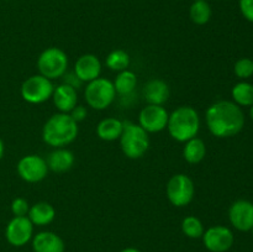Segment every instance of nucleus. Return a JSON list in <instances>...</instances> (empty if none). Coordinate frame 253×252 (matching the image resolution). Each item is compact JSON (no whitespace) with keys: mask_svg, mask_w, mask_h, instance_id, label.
<instances>
[{"mask_svg":"<svg viewBox=\"0 0 253 252\" xmlns=\"http://www.w3.org/2000/svg\"><path fill=\"white\" fill-rule=\"evenodd\" d=\"M205 121L212 135L226 138L237 135L244 128L245 115L241 108L234 101L220 100L208 108Z\"/></svg>","mask_w":253,"mask_h":252,"instance_id":"nucleus-1","label":"nucleus"},{"mask_svg":"<svg viewBox=\"0 0 253 252\" xmlns=\"http://www.w3.org/2000/svg\"><path fill=\"white\" fill-rule=\"evenodd\" d=\"M78 132V123L69 114L58 113L46 121L42 128V138L48 146L59 148L73 142Z\"/></svg>","mask_w":253,"mask_h":252,"instance_id":"nucleus-2","label":"nucleus"},{"mask_svg":"<svg viewBox=\"0 0 253 252\" xmlns=\"http://www.w3.org/2000/svg\"><path fill=\"white\" fill-rule=\"evenodd\" d=\"M167 128L172 138L187 142L195 137L200 130V116L193 106L183 105L175 109L168 118Z\"/></svg>","mask_w":253,"mask_h":252,"instance_id":"nucleus-3","label":"nucleus"},{"mask_svg":"<svg viewBox=\"0 0 253 252\" xmlns=\"http://www.w3.org/2000/svg\"><path fill=\"white\" fill-rule=\"evenodd\" d=\"M119 140L124 155L131 160L141 158L150 147L147 131L143 130L138 124L131 121H124V130Z\"/></svg>","mask_w":253,"mask_h":252,"instance_id":"nucleus-4","label":"nucleus"},{"mask_svg":"<svg viewBox=\"0 0 253 252\" xmlns=\"http://www.w3.org/2000/svg\"><path fill=\"white\" fill-rule=\"evenodd\" d=\"M37 68L49 81L62 78L68 69V56L58 47H48L37 58Z\"/></svg>","mask_w":253,"mask_h":252,"instance_id":"nucleus-5","label":"nucleus"},{"mask_svg":"<svg viewBox=\"0 0 253 252\" xmlns=\"http://www.w3.org/2000/svg\"><path fill=\"white\" fill-rule=\"evenodd\" d=\"M85 101L95 110H104L114 103L116 96L113 82L106 78H96L89 82L84 90Z\"/></svg>","mask_w":253,"mask_h":252,"instance_id":"nucleus-6","label":"nucleus"},{"mask_svg":"<svg viewBox=\"0 0 253 252\" xmlns=\"http://www.w3.org/2000/svg\"><path fill=\"white\" fill-rule=\"evenodd\" d=\"M166 194L172 205L177 208L185 207L194 199V182L189 175L183 173L172 175L166 187Z\"/></svg>","mask_w":253,"mask_h":252,"instance_id":"nucleus-7","label":"nucleus"},{"mask_svg":"<svg viewBox=\"0 0 253 252\" xmlns=\"http://www.w3.org/2000/svg\"><path fill=\"white\" fill-rule=\"evenodd\" d=\"M54 86L52 81L41 74L31 76L22 83L20 93L22 99L30 104H42L52 98Z\"/></svg>","mask_w":253,"mask_h":252,"instance_id":"nucleus-8","label":"nucleus"},{"mask_svg":"<svg viewBox=\"0 0 253 252\" xmlns=\"http://www.w3.org/2000/svg\"><path fill=\"white\" fill-rule=\"evenodd\" d=\"M17 174L27 183H39L47 177L48 166L44 158L37 155L24 156L17 162Z\"/></svg>","mask_w":253,"mask_h":252,"instance_id":"nucleus-9","label":"nucleus"},{"mask_svg":"<svg viewBox=\"0 0 253 252\" xmlns=\"http://www.w3.org/2000/svg\"><path fill=\"white\" fill-rule=\"evenodd\" d=\"M5 237L11 246H25L34 237V224L27 216H14L6 225Z\"/></svg>","mask_w":253,"mask_h":252,"instance_id":"nucleus-10","label":"nucleus"},{"mask_svg":"<svg viewBox=\"0 0 253 252\" xmlns=\"http://www.w3.org/2000/svg\"><path fill=\"white\" fill-rule=\"evenodd\" d=\"M169 114L162 105L148 104L138 114V125L147 132H160L167 127Z\"/></svg>","mask_w":253,"mask_h":252,"instance_id":"nucleus-11","label":"nucleus"},{"mask_svg":"<svg viewBox=\"0 0 253 252\" xmlns=\"http://www.w3.org/2000/svg\"><path fill=\"white\" fill-rule=\"evenodd\" d=\"M235 241L231 230L222 225H216L205 230L203 242L210 252H226L232 247Z\"/></svg>","mask_w":253,"mask_h":252,"instance_id":"nucleus-12","label":"nucleus"},{"mask_svg":"<svg viewBox=\"0 0 253 252\" xmlns=\"http://www.w3.org/2000/svg\"><path fill=\"white\" fill-rule=\"evenodd\" d=\"M229 219L239 231H250L253 227V204L249 200H236L230 207Z\"/></svg>","mask_w":253,"mask_h":252,"instance_id":"nucleus-13","label":"nucleus"},{"mask_svg":"<svg viewBox=\"0 0 253 252\" xmlns=\"http://www.w3.org/2000/svg\"><path fill=\"white\" fill-rule=\"evenodd\" d=\"M74 73L83 83H89L99 78L101 73L100 59L95 54L86 53L79 57L74 64Z\"/></svg>","mask_w":253,"mask_h":252,"instance_id":"nucleus-14","label":"nucleus"},{"mask_svg":"<svg viewBox=\"0 0 253 252\" xmlns=\"http://www.w3.org/2000/svg\"><path fill=\"white\" fill-rule=\"evenodd\" d=\"M34 252H64L66 245L59 235L52 231H41L32 237Z\"/></svg>","mask_w":253,"mask_h":252,"instance_id":"nucleus-15","label":"nucleus"},{"mask_svg":"<svg viewBox=\"0 0 253 252\" xmlns=\"http://www.w3.org/2000/svg\"><path fill=\"white\" fill-rule=\"evenodd\" d=\"M53 104L61 113L69 114L72 109L77 105L78 101V94L77 89L67 85V84H61L57 88H54L53 94H52Z\"/></svg>","mask_w":253,"mask_h":252,"instance_id":"nucleus-16","label":"nucleus"},{"mask_svg":"<svg viewBox=\"0 0 253 252\" xmlns=\"http://www.w3.org/2000/svg\"><path fill=\"white\" fill-rule=\"evenodd\" d=\"M169 86L162 79H151L146 83L143 96L152 105H163L169 98Z\"/></svg>","mask_w":253,"mask_h":252,"instance_id":"nucleus-17","label":"nucleus"},{"mask_svg":"<svg viewBox=\"0 0 253 252\" xmlns=\"http://www.w3.org/2000/svg\"><path fill=\"white\" fill-rule=\"evenodd\" d=\"M74 161H76V157H74L72 151L64 147H59L49 153L46 162L48 166V169H51L52 172L64 173L73 167Z\"/></svg>","mask_w":253,"mask_h":252,"instance_id":"nucleus-18","label":"nucleus"},{"mask_svg":"<svg viewBox=\"0 0 253 252\" xmlns=\"http://www.w3.org/2000/svg\"><path fill=\"white\" fill-rule=\"evenodd\" d=\"M56 216V210H54L53 205H51L47 202H39L30 207L29 214L27 217L31 220L34 226H46V225L51 224Z\"/></svg>","mask_w":253,"mask_h":252,"instance_id":"nucleus-19","label":"nucleus"},{"mask_svg":"<svg viewBox=\"0 0 253 252\" xmlns=\"http://www.w3.org/2000/svg\"><path fill=\"white\" fill-rule=\"evenodd\" d=\"M124 130V121L116 118L103 119L96 126V135L104 141L119 140Z\"/></svg>","mask_w":253,"mask_h":252,"instance_id":"nucleus-20","label":"nucleus"},{"mask_svg":"<svg viewBox=\"0 0 253 252\" xmlns=\"http://www.w3.org/2000/svg\"><path fill=\"white\" fill-rule=\"evenodd\" d=\"M207 155V146L205 142L199 137H193L185 142L183 148V157L190 165H197L200 163L205 158Z\"/></svg>","mask_w":253,"mask_h":252,"instance_id":"nucleus-21","label":"nucleus"},{"mask_svg":"<svg viewBox=\"0 0 253 252\" xmlns=\"http://www.w3.org/2000/svg\"><path fill=\"white\" fill-rule=\"evenodd\" d=\"M113 84L116 94L123 96L130 95L135 90L136 85H137V77H136V74L132 71L125 69L123 72H119Z\"/></svg>","mask_w":253,"mask_h":252,"instance_id":"nucleus-22","label":"nucleus"},{"mask_svg":"<svg viewBox=\"0 0 253 252\" xmlns=\"http://www.w3.org/2000/svg\"><path fill=\"white\" fill-rule=\"evenodd\" d=\"M211 7L207 0H197L189 9V17L195 25H205L211 19Z\"/></svg>","mask_w":253,"mask_h":252,"instance_id":"nucleus-23","label":"nucleus"},{"mask_svg":"<svg viewBox=\"0 0 253 252\" xmlns=\"http://www.w3.org/2000/svg\"><path fill=\"white\" fill-rule=\"evenodd\" d=\"M232 99L239 106H251L253 104V85L247 82H240L232 88Z\"/></svg>","mask_w":253,"mask_h":252,"instance_id":"nucleus-24","label":"nucleus"},{"mask_svg":"<svg viewBox=\"0 0 253 252\" xmlns=\"http://www.w3.org/2000/svg\"><path fill=\"white\" fill-rule=\"evenodd\" d=\"M106 67L114 72H123L130 66V56L124 49H114L106 57Z\"/></svg>","mask_w":253,"mask_h":252,"instance_id":"nucleus-25","label":"nucleus"},{"mask_svg":"<svg viewBox=\"0 0 253 252\" xmlns=\"http://www.w3.org/2000/svg\"><path fill=\"white\" fill-rule=\"evenodd\" d=\"M182 231L185 236L190 239H200L204 235V225L202 220L197 216H185L182 221Z\"/></svg>","mask_w":253,"mask_h":252,"instance_id":"nucleus-26","label":"nucleus"},{"mask_svg":"<svg viewBox=\"0 0 253 252\" xmlns=\"http://www.w3.org/2000/svg\"><path fill=\"white\" fill-rule=\"evenodd\" d=\"M235 74L240 79H247L253 74V61L250 58H241L235 63Z\"/></svg>","mask_w":253,"mask_h":252,"instance_id":"nucleus-27","label":"nucleus"},{"mask_svg":"<svg viewBox=\"0 0 253 252\" xmlns=\"http://www.w3.org/2000/svg\"><path fill=\"white\" fill-rule=\"evenodd\" d=\"M30 210L29 202L25 198H15L11 203V212L14 216H27Z\"/></svg>","mask_w":253,"mask_h":252,"instance_id":"nucleus-28","label":"nucleus"},{"mask_svg":"<svg viewBox=\"0 0 253 252\" xmlns=\"http://www.w3.org/2000/svg\"><path fill=\"white\" fill-rule=\"evenodd\" d=\"M239 6L245 19L253 22V0H239Z\"/></svg>","mask_w":253,"mask_h":252,"instance_id":"nucleus-29","label":"nucleus"},{"mask_svg":"<svg viewBox=\"0 0 253 252\" xmlns=\"http://www.w3.org/2000/svg\"><path fill=\"white\" fill-rule=\"evenodd\" d=\"M62 78H63L64 84H67V85L72 86V88H74V89H79V88H82V85H83V82H82L81 79L77 77V74L74 73V71L66 72Z\"/></svg>","mask_w":253,"mask_h":252,"instance_id":"nucleus-30","label":"nucleus"},{"mask_svg":"<svg viewBox=\"0 0 253 252\" xmlns=\"http://www.w3.org/2000/svg\"><path fill=\"white\" fill-rule=\"evenodd\" d=\"M69 115L72 116V119H73L76 123H81V121H83L84 119L86 118V115H88V110H86L85 106L76 105L73 109H72Z\"/></svg>","mask_w":253,"mask_h":252,"instance_id":"nucleus-31","label":"nucleus"},{"mask_svg":"<svg viewBox=\"0 0 253 252\" xmlns=\"http://www.w3.org/2000/svg\"><path fill=\"white\" fill-rule=\"evenodd\" d=\"M120 252H142V251H140V250L135 249V247H127V249L121 250Z\"/></svg>","mask_w":253,"mask_h":252,"instance_id":"nucleus-32","label":"nucleus"},{"mask_svg":"<svg viewBox=\"0 0 253 252\" xmlns=\"http://www.w3.org/2000/svg\"><path fill=\"white\" fill-rule=\"evenodd\" d=\"M4 151H5V148H4V142H2L1 137H0V160H1L2 156H4Z\"/></svg>","mask_w":253,"mask_h":252,"instance_id":"nucleus-33","label":"nucleus"},{"mask_svg":"<svg viewBox=\"0 0 253 252\" xmlns=\"http://www.w3.org/2000/svg\"><path fill=\"white\" fill-rule=\"evenodd\" d=\"M250 116H251V119L253 120V104L251 105V109H250Z\"/></svg>","mask_w":253,"mask_h":252,"instance_id":"nucleus-34","label":"nucleus"},{"mask_svg":"<svg viewBox=\"0 0 253 252\" xmlns=\"http://www.w3.org/2000/svg\"><path fill=\"white\" fill-rule=\"evenodd\" d=\"M251 231H252V236H253V227L251 229Z\"/></svg>","mask_w":253,"mask_h":252,"instance_id":"nucleus-35","label":"nucleus"},{"mask_svg":"<svg viewBox=\"0 0 253 252\" xmlns=\"http://www.w3.org/2000/svg\"><path fill=\"white\" fill-rule=\"evenodd\" d=\"M194 1H197V0H194Z\"/></svg>","mask_w":253,"mask_h":252,"instance_id":"nucleus-36","label":"nucleus"},{"mask_svg":"<svg viewBox=\"0 0 253 252\" xmlns=\"http://www.w3.org/2000/svg\"><path fill=\"white\" fill-rule=\"evenodd\" d=\"M252 61H253V59H252Z\"/></svg>","mask_w":253,"mask_h":252,"instance_id":"nucleus-37","label":"nucleus"}]
</instances>
